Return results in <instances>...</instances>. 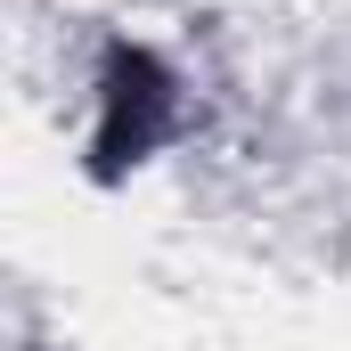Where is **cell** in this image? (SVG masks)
<instances>
[{"label": "cell", "instance_id": "obj_1", "mask_svg": "<svg viewBox=\"0 0 351 351\" xmlns=\"http://www.w3.org/2000/svg\"><path fill=\"white\" fill-rule=\"evenodd\" d=\"M172 66L156 58V49H139V41H114L106 49V66H98V131H90V172L114 180L131 172V164H147L156 147H164V131H172Z\"/></svg>", "mask_w": 351, "mask_h": 351}]
</instances>
